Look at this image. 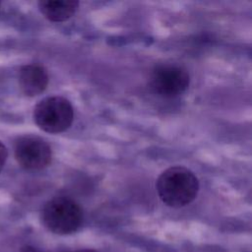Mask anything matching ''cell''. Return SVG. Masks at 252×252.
Here are the masks:
<instances>
[{
    "instance_id": "obj_1",
    "label": "cell",
    "mask_w": 252,
    "mask_h": 252,
    "mask_svg": "<svg viewBox=\"0 0 252 252\" xmlns=\"http://www.w3.org/2000/svg\"><path fill=\"white\" fill-rule=\"evenodd\" d=\"M156 189L159 199L167 206L180 208L190 204L197 196L199 181L184 166H171L157 179Z\"/></svg>"
},
{
    "instance_id": "obj_2",
    "label": "cell",
    "mask_w": 252,
    "mask_h": 252,
    "mask_svg": "<svg viewBox=\"0 0 252 252\" xmlns=\"http://www.w3.org/2000/svg\"><path fill=\"white\" fill-rule=\"evenodd\" d=\"M84 214L81 206L65 196L49 200L41 212V220L47 229L56 234H70L82 225Z\"/></svg>"
},
{
    "instance_id": "obj_3",
    "label": "cell",
    "mask_w": 252,
    "mask_h": 252,
    "mask_svg": "<svg viewBox=\"0 0 252 252\" xmlns=\"http://www.w3.org/2000/svg\"><path fill=\"white\" fill-rule=\"evenodd\" d=\"M73 118V106L63 96L45 97L35 105L33 110L34 122L47 133L66 131L72 125Z\"/></svg>"
},
{
    "instance_id": "obj_4",
    "label": "cell",
    "mask_w": 252,
    "mask_h": 252,
    "mask_svg": "<svg viewBox=\"0 0 252 252\" xmlns=\"http://www.w3.org/2000/svg\"><path fill=\"white\" fill-rule=\"evenodd\" d=\"M190 77L185 68L174 63L157 65L151 72L149 85L151 90L165 97L183 94L189 87Z\"/></svg>"
},
{
    "instance_id": "obj_5",
    "label": "cell",
    "mask_w": 252,
    "mask_h": 252,
    "mask_svg": "<svg viewBox=\"0 0 252 252\" xmlns=\"http://www.w3.org/2000/svg\"><path fill=\"white\" fill-rule=\"evenodd\" d=\"M15 158L27 170H40L51 162L52 152L48 143L34 135L20 137L15 144Z\"/></svg>"
},
{
    "instance_id": "obj_6",
    "label": "cell",
    "mask_w": 252,
    "mask_h": 252,
    "mask_svg": "<svg viewBox=\"0 0 252 252\" xmlns=\"http://www.w3.org/2000/svg\"><path fill=\"white\" fill-rule=\"evenodd\" d=\"M19 83L23 93L29 96L41 94L48 85V74L39 64H28L21 68Z\"/></svg>"
},
{
    "instance_id": "obj_7",
    "label": "cell",
    "mask_w": 252,
    "mask_h": 252,
    "mask_svg": "<svg viewBox=\"0 0 252 252\" xmlns=\"http://www.w3.org/2000/svg\"><path fill=\"white\" fill-rule=\"evenodd\" d=\"M79 2L76 0H44L38 2L41 14L51 22H64L71 18Z\"/></svg>"
},
{
    "instance_id": "obj_8",
    "label": "cell",
    "mask_w": 252,
    "mask_h": 252,
    "mask_svg": "<svg viewBox=\"0 0 252 252\" xmlns=\"http://www.w3.org/2000/svg\"><path fill=\"white\" fill-rule=\"evenodd\" d=\"M7 155H8V153H7L6 147L0 142V171H1L3 165H4L5 161H6Z\"/></svg>"
},
{
    "instance_id": "obj_9",
    "label": "cell",
    "mask_w": 252,
    "mask_h": 252,
    "mask_svg": "<svg viewBox=\"0 0 252 252\" xmlns=\"http://www.w3.org/2000/svg\"><path fill=\"white\" fill-rule=\"evenodd\" d=\"M58 252H95L94 249H80L74 251H58Z\"/></svg>"
}]
</instances>
